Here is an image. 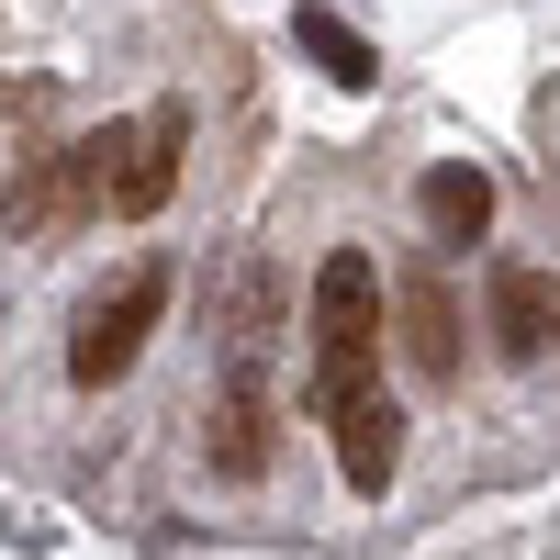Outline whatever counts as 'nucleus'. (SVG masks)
Returning a JSON list of instances; mask_svg holds the SVG:
<instances>
[{"mask_svg": "<svg viewBox=\"0 0 560 560\" xmlns=\"http://www.w3.org/2000/svg\"><path fill=\"white\" fill-rule=\"evenodd\" d=\"M382 393V269L370 247H325L314 269V415Z\"/></svg>", "mask_w": 560, "mask_h": 560, "instance_id": "obj_1", "label": "nucleus"}, {"mask_svg": "<svg viewBox=\"0 0 560 560\" xmlns=\"http://www.w3.org/2000/svg\"><path fill=\"white\" fill-rule=\"evenodd\" d=\"M124 135L135 124H113V135H79V147H57V158H34L23 179H12V236H68L79 213H102L113 202V168H124Z\"/></svg>", "mask_w": 560, "mask_h": 560, "instance_id": "obj_2", "label": "nucleus"}, {"mask_svg": "<svg viewBox=\"0 0 560 560\" xmlns=\"http://www.w3.org/2000/svg\"><path fill=\"white\" fill-rule=\"evenodd\" d=\"M158 314H168V258H147L124 280V292H102L79 314V337H68V382L79 393H102V382H124L135 359H147V337H158Z\"/></svg>", "mask_w": 560, "mask_h": 560, "instance_id": "obj_3", "label": "nucleus"}, {"mask_svg": "<svg viewBox=\"0 0 560 560\" xmlns=\"http://www.w3.org/2000/svg\"><path fill=\"white\" fill-rule=\"evenodd\" d=\"M393 303H404V370H415L427 393H448V382H459V292H448L438 247L393 269Z\"/></svg>", "mask_w": 560, "mask_h": 560, "instance_id": "obj_4", "label": "nucleus"}, {"mask_svg": "<svg viewBox=\"0 0 560 560\" xmlns=\"http://www.w3.org/2000/svg\"><path fill=\"white\" fill-rule=\"evenodd\" d=\"M482 314H493V348L516 359V370L560 359V280H549V269H527V258H504V269L482 280Z\"/></svg>", "mask_w": 560, "mask_h": 560, "instance_id": "obj_5", "label": "nucleus"}, {"mask_svg": "<svg viewBox=\"0 0 560 560\" xmlns=\"http://www.w3.org/2000/svg\"><path fill=\"white\" fill-rule=\"evenodd\" d=\"M325 438H337V471H348V493H370V504L393 493V471H404V404H393V393H359V404H337V415H325Z\"/></svg>", "mask_w": 560, "mask_h": 560, "instance_id": "obj_6", "label": "nucleus"}, {"mask_svg": "<svg viewBox=\"0 0 560 560\" xmlns=\"http://www.w3.org/2000/svg\"><path fill=\"white\" fill-rule=\"evenodd\" d=\"M179 147H191V113H179V102H158L147 124L124 135V168H113V213H135V224H147V213L179 191Z\"/></svg>", "mask_w": 560, "mask_h": 560, "instance_id": "obj_7", "label": "nucleus"}, {"mask_svg": "<svg viewBox=\"0 0 560 560\" xmlns=\"http://www.w3.org/2000/svg\"><path fill=\"white\" fill-rule=\"evenodd\" d=\"M415 213H427V247H471L493 224V179L471 158H438L427 179H415Z\"/></svg>", "mask_w": 560, "mask_h": 560, "instance_id": "obj_8", "label": "nucleus"}, {"mask_svg": "<svg viewBox=\"0 0 560 560\" xmlns=\"http://www.w3.org/2000/svg\"><path fill=\"white\" fill-rule=\"evenodd\" d=\"M292 45H303V57L337 79V90H370V79H382V45H370V34H348L337 12H325V0H303V12H292Z\"/></svg>", "mask_w": 560, "mask_h": 560, "instance_id": "obj_9", "label": "nucleus"}, {"mask_svg": "<svg viewBox=\"0 0 560 560\" xmlns=\"http://www.w3.org/2000/svg\"><path fill=\"white\" fill-rule=\"evenodd\" d=\"M213 471L224 482H258L269 471V404H258V382L224 393V415H213Z\"/></svg>", "mask_w": 560, "mask_h": 560, "instance_id": "obj_10", "label": "nucleus"}]
</instances>
